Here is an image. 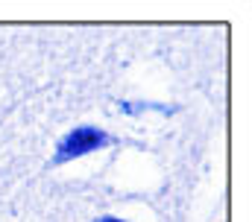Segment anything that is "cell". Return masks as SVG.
I'll return each instance as SVG.
<instances>
[{"instance_id":"1","label":"cell","mask_w":252,"mask_h":222,"mask_svg":"<svg viewBox=\"0 0 252 222\" xmlns=\"http://www.w3.org/2000/svg\"><path fill=\"white\" fill-rule=\"evenodd\" d=\"M112 143H115V138H112L109 132H103V129H97V126H76V129H70L62 140H59L56 155L50 158V164L53 166L67 164V161H73V158H82V155H88V152H94V149H106V146H112Z\"/></svg>"},{"instance_id":"2","label":"cell","mask_w":252,"mask_h":222,"mask_svg":"<svg viewBox=\"0 0 252 222\" xmlns=\"http://www.w3.org/2000/svg\"><path fill=\"white\" fill-rule=\"evenodd\" d=\"M94 222H126V220H118V217H100V220H94Z\"/></svg>"}]
</instances>
